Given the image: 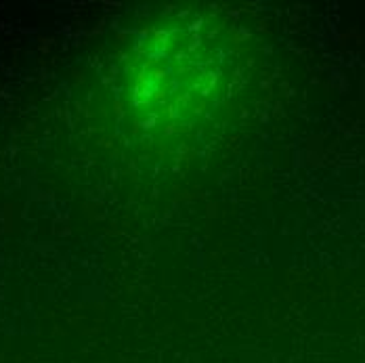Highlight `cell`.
I'll list each match as a JSON object with an SVG mask.
<instances>
[{"instance_id": "cell-1", "label": "cell", "mask_w": 365, "mask_h": 363, "mask_svg": "<svg viewBox=\"0 0 365 363\" xmlns=\"http://www.w3.org/2000/svg\"><path fill=\"white\" fill-rule=\"evenodd\" d=\"M149 53L135 86V103L147 113V128H168L189 122L206 108L219 86L220 68H210L219 59L208 46L200 51L195 30H175V40L158 34L149 40Z\"/></svg>"}]
</instances>
